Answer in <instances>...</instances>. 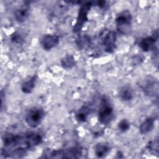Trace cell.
I'll return each instance as SVG.
<instances>
[{
  "mask_svg": "<svg viewBox=\"0 0 159 159\" xmlns=\"http://www.w3.org/2000/svg\"><path fill=\"white\" fill-rule=\"evenodd\" d=\"M42 141V135L39 132H7L2 137L3 146L1 154L4 158H21Z\"/></svg>",
  "mask_w": 159,
  "mask_h": 159,
  "instance_id": "1",
  "label": "cell"
},
{
  "mask_svg": "<svg viewBox=\"0 0 159 159\" xmlns=\"http://www.w3.org/2000/svg\"><path fill=\"white\" fill-rule=\"evenodd\" d=\"M114 112L113 106L106 96L101 98L98 111V120L101 124L107 125L113 120Z\"/></svg>",
  "mask_w": 159,
  "mask_h": 159,
  "instance_id": "2",
  "label": "cell"
},
{
  "mask_svg": "<svg viewBox=\"0 0 159 159\" xmlns=\"http://www.w3.org/2000/svg\"><path fill=\"white\" fill-rule=\"evenodd\" d=\"M116 29L122 35H128L132 31V16L128 10H123L119 12L115 19Z\"/></svg>",
  "mask_w": 159,
  "mask_h": 159,
  "instance_id": "3",
  "label": "cell"
},
{
  "mask_svg": "<svg viewBox=\"0 0 159 159\" xmlns=\"http://www.w3.org/2000/svg\"><path fill=\"white\" fill-rule=\"evenodd\" d=\"M45 116L44 109L41 107H30L25 115V121L31 128H37L40 125Z\"/></svg>",
  "mask_w": 159,
  "mask_h": 159,
  "instance_id": "4",
  "label": "cell"
},
{
  "mask_svg": "<svg viewBox=\"0 0 159 159\" xmlns=\"http://www.w3.org/2000/svg\"><path fill=\"white\" fill-rule=\"evenodd\" d=\"M82 153V148L76 146L65 149L52 150L47 153L49 155L47 157L55 158H78L81 157Z\"/></svg>",
  "mask_w": 159,
  "mask_h": 159,
  "instance_id": "5",
  "label": "cell"
},
{
  "mask_svg": "<svg viewBox=\"0 0 159 159\" xmlns=\"http://www.w3.org/2000/svg\"><path fill=\"white\" fill-rule=\"evenodd\" d=\"M94 4V1L86 2L82 4L79 9L78 16L76 18V22L73 27V32L75 33L79 32L83 25L88 20V13L91 7Z\"/></svg>",
  "mask_w": 159,
  "mask_h": 159,
  "instance_id": "6",
  "label": "cell"
},
{
  "mask_svg": "<svg viewBox=\"0 0 159 159\" xmlns=\"http://www.w3.org/2000/svg\"><path fill=\"white\" fill-rule=\"evenodd\" d=\"M140 87L145 95L149 97L158 96V83L153 77L147 76L140 83Z\"/></svg>",
  "mask_w": 159,
  "mask_h": 159,
  "instance_id": "7",
  "label": "cell"
},
{
  "mask_svg": "<svg viewBox=\"0 0 159 159\" xmlns=\"http://www.w3.org/2000/svg\"><path fill=\"white\" fill-rule=\"evenodd\" d=\"M117 35L114 31H109L104 35L102 40V43L104 50L107 53H112L116 48Z\"/></svg>",
  "mask_w": 159,
  "mask_h": 159,
  "instance_id": "8",
  "label": "cell"
},
{
  "mask_svg": "<svg viewBox=\"0 0 159 159\" xmlns=\"http://www.w3.org/2000/svg\"><path fill=\"white\" fill-rule=\"evenodd\" d=\"M158 30H156L152 35L144 37L140 40L139 45L142 51L147 52L155 49V45L158 40Z\"/></svg>",
  "mask_w": 159,
  "mask_h": 159,
  "instance_id": "9",
  "label": "cell"
},
{
  "mask_svg": "<svg viewBox=\"0 0 159 159\" xmlns=\"http://www.w3.org/2000/svg\"><path fill=\"white\" fill-rule=\"evenodd\" d=\"M60 42V38L55 34H46L40 40V44L43 49L47 51L55 48Z\"/></svg>",
  "mask_w": 159,
  "mask_h": 159,
  "instance_id": "10",
  "label": "cell"
},
{
  "mask_svg": "<svg viewBox=\"0 0 159 159\" xmlns=\"http://www.w3.org/2000/svg\"><path fill=\"white\" fill-rule=\"evenodd\" d=\"M14 17L19 22H24L26 21L30 15V6L25 3L18 7L14 11Z\"/></svg>",
  "mask_w": 159,
  "mask_h": 159,
  "instance_id": "11",
  "label": "cell"
},
{
  "mask_svg": "<svg viewBox=\"0 0 159 159\" xmlns=\"http://www.w3.org/2000/svg\"><path fill=\"white\" fill-rule=\"evenodd\" d=\"M118 96L120 99L122 101H130L132 100L134 97V90L130 85H124L119 88L118 91Z\"/></svg>",
  "mask_w": 159,
  "mask_h": 159,
  "instance_id": "12",
  "label": "cell"
},
{
  "mask_svg": "<svg viewBox=\"0 0 159 159\" xmlns=\"http://www.w3.org/2000/svg\"><path fill=\"white\" fill-rule=\"evenodd\" d=\"M37 81V76L34 75L28 80L24 81L20 86L21 91L24 94L31 93L35 87V84Z\"/></svg>",
  "mask_w": 159,
  "mask_h": 159,
  "instance_id": "13",
  "label": "cell"
},
{
  "mask_svg": "<svg viewBox=\"0 0 159 159\" xmlns=\"http://www.w3.org/2000/svg\"><path fill=\"white\" fill-rule=\"evenodd\" d=\"M111 150V148L109 143L100 142L95 145L94 153L98 158H103L108 155Z\"/></svg>",
  "mask_w": 159,
  "mask_h": 159,
  "instance_id": "14",
  "label": "cell"
},
{
  "mask_svg": "<svg viewBox=\"0 0 159 159\" xmlns=\"http://www.w3.org/2000/svg\"><path fill=\"white\" fill-rule=\"evenodd\" d=\"M155 125V119L152 117L146 118L139 126V132L141 134H146L152 131Z\"/></svg>",
  "mask_w": 159,
  "mask_h": 159,
  "instance_id": "15",
  "label": "cell"
},
{
  "mask_svg": "<svg viewBox=\"0 0 159 159\" xmlns=\"http://www.w3.org/2000/svg\"><path fill=\"white\" fill-rule=\"evenodd\" d=\"M91 112V109L88 106H81L76 114V119L80 122H86L89 114Z\"/></svg>",
  "mask_w": 159,
  "mask_h": 159,
  "instance_id": "16",
  "label": "cell"
},
{
  "mask_svg": "<svg viewBox=\"0 0 159 159\" xmlns=\"http://www.w3.org/2000/svg\"><path fill=\"white\" fill-rule=\"evenodd\" d=\"M91 39L87 35H84L82 36H79L76 39V45L80 49H86V48L89 47L91 45Z\"/></svg>",
  "mask_w": 159,
  "mask_h": 159,
  "instance_id": "17",
  "label": "cell"
},
{
  "mask_svg": "<svg viewBox=\"0 0 159 159\" xmlns=\"http://www.w3.org/2000/svg\"><path fill=\"white\" fill-rule=\"evenodd\" d=\"M75 65V59L71 55H66L61 60V65L65 69H71Z\"/></svg>",
  "mask_w": 159,
  "mask_h": 159,
  "instance_id": "18",
  "label": "cell"
},
{
  "mask_svg": "<svg viewBox=\"0 0 159 159\" xmlns=\"http://www.w3.org/2000/svg\"><path fill=\"white\" fill-rule=\"evenodd\" d=\"M148 149L154 154H158V138L151 140L147 145Z\"/></svg>",
  "mask_w": 159,
  "mask_h": 159,
  "instance_id": "19",
  "label": "cell"
},
{
  "mask_svg": "<svg viewBox=\"0 0 159 159\" xmlns=\"http://www.w3.org/2000/svg\"><path fill=\"white\" fill-rule=\"evenodd\" d=\"M130 127V124L129 121L126 119H122L117 125V127L119 130L122 132H125L129 130Z\"/></svg>",
  "mask_w": 159,
  "mask_h": 159,
  "instance_id": "20",
  "label": "cell"
},
{
  "mask_svg": "<svg viewBox=\"0 0 159 159\" xmlns=\"http://www.w3.org/2000/svg\"><path fill=\"white\" fill-rule=\"evenodd\" d=\"M11 40L13 43H19V44L22 43L24 40L22 36L17 32H16L11 35Z\"/></svg>",
  "mask_w": 159,
  "mask_h": 159,
  "instance_id": "21",
  "label": "cell"
}]
</instances>
